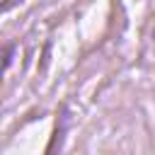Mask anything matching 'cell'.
Masks as SVG:
<instances>
[{
  "mask_svg": "<svg viewBox=\"0 0 155 155\" xmlns=\"http://www.w3.org/2000/svg\"><path fill=\"white\" fill-rule=\"evenodd\" d=\"M10 58H12V46H5V68H10Z\"/></svg>",
  "mask_w": 155,
  "mask_h": 155,
  "instance_id": "6da1fadb",
  "label": "cell"
}]
</instances>
